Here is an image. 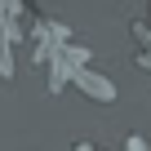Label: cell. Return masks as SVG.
<instances>
[{
	"label": "cell",
	"mask_w": 151,
	"mask_h": 151,
	"mask_svg": "<svg viewBox=\"0 0 151 151\" xmlns=\"http://www.w3.org/2000/svg\"><path fill=\"white\" fill-rule=\"evenodd\" d=\"M71 85L80 89L85 98H98V102H116V85L107 80L102 71H89V67H80V71L71 76Z\"/></svg>",
	"instance_id": "6da1fadb"
},
{
	"label": "cell",
	"mask_w": 151,
	"mask_h": 151,
	"mask_svg": "<svg viewBox=\"0 0 151 151\" xmlns=\"http://www.w3.org/2000/svg\"><path fill=\"white\" fill-rule=\"evenodd\" d=\"M76 151H102V147H93V142H76Z\"/></svg>",
	"instance_id": "3957f363"
},
{
	"label": "cell",
	"mask_w": 151,
	"mask_h": 151,
	"mask_svg": "<svg viewBox=\"0 0 151 151\" xmlns=\"http://www.w3.org/2000/svg\"><path fill=\"white\" fill-rule=\"evenodd\" d=\"M124 151H151V142H147V138H138V133H133V138H124Z\"/></svg>",
	"instance_id": "7a4b0ae2"
}]
</instances>
